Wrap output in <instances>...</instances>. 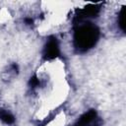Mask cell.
Returning <instances> with one entry per match:
<instances>
[{
	"label": "cell",
	"instance_id": "obj_1",
	"mask_svg": "<svg viewBox=\"0 0 126 126\" xmlns=\"http://www.w3.org/2000/svg\"><path fill=\"white\" fill-rule=\"evenodd\" d=\"M99 37V30L92 23L79 25L74 32V45L80 52H85L97 42Z\"/></svg>",
	"mask_w": 126,
	"mask_h": 126
},
{
	"label": "cell",
	"instance_id": "obj_2",
	"mask_svg": "<svg viewBox=\"0 0 126 126\" xmlns=\"http://www.w3.org/2000/svg\"><path fill=\"white\" fill-rule=\"evenodd\" d=\"M100 123L101 122L100 119L97 117L96 111L91 109L79 118L75 126H100Z\"/></svg>",
	"mask_w": 126,
	"mask_h": 126
},
{
	"label": "cell",
	"instance_id": "obj_3",
	"mask_svg": "<svg viewBox=\"0 0 126 126\" xmlns=\"http://www.w3.org/2000/svg\"><path fill=\"white\" fill-rule=\"evenodd\" d=\"M59 53L60 51H59L58 41L56 37H53V36L49 37L43 49V58L45 60H51L56 58L59 55Z\"/></svg>",
	"mask_w": 126,
	"mask_h": 126
},
{
	"label": "cell",
	"instance_id": "obj_4",
	"mask_svg": "<svg viewBox=\"0 0 126 126\" xmlns=\"http://www.w3.org/2000/svg\"><path fill=\"white\" fill-rule=\"evenodd\" d=\"M99 10H100V5L90 4V5L86 6L85 8H83L82 10H79L78 14L76 15V20L80 23L84 19L96 17L97 14L99 13Z\"/></svg>",
	"mask_w": 126,
	"mask_h": 126
},
{
	"label": "cell",
	"instance_id": "obj_5",
	"mask_svg": "<svg viewBox=\"0 0 126 126\" xmlns=\"http://www.w3.org/2000/svg\"><path fill=\"white\" fill-rule=\"evenodd\" d=\"M0 120H2L6 124H12L15 121V117L10 112L4 109H0Z\"/></svg>",
	"mask_w": 126,
	"mask_h": 126
},
{
	"label": "cell",
	"instance_id": "obj_6",
	"mask_svg": "<svg viewBox=\"0 0 126 126\" xmlns=\"http://www.w3.org/2000/svg\"><path fill=\"white\" fill-rule=\"evenodd\" d=\"M118 24H119V27L120 29L125 32V7H122L120 13H119V16H118Z\"/></svg>",
	"mask_w": 126,
	"mask_h": 126
},
{
	"label": "cell",
	"instance_id": "obj_7",
	"mask_svg": "<svg viewBox=\"0 0 126 126\" xmlns=\"http://www.w3.org/2000/svg\"><path fill=\"white\" fill-rule=\"evenodd\" d=\"M29 84H30V86H31L32 88H35V87H37V86L39 85V80L37 79L36 76H32V77L30 79Z\"/></svg>",
	"mask_w": 126,
	"mask_h": 126
},
{
	"label": "cell",
	"instance_id": "obj_8",
	"mask_svg": "<svg viewBox=\"0 0 126 126\" xmlns=\"http://www.w3.org/2000/svg\"><path fill=\"white\" fill-rule=\"evenodd\" d=\"M25 23H26L27 25H32V24L33 23V20L31 19V18H26V19H25Z\"/></svg>",
	"mask_w": 126,
	"mask_h": 126
}]
</instances>
